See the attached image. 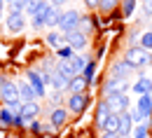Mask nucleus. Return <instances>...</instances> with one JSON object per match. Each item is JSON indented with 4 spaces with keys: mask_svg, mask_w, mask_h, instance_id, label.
<instances>
[{
    "mask_svg": "<svg viewBox=\"0 0 152 138\" xmlns=\"http://www.w3.org/2000/svg\"><path fill=\"white\" fill-rule=\"evenodd\" d=\"M124 59L129 61L133 68H148V66H152V52L143 49L140 45H138V47H133V45H131V47L126 49Z\"/></svg>",
    "mask_w": 152,
    "mask_h": 138,
    "instance_id": "obj_1",
    "label": "nucleus"
},
{
    "mask_svg": "<svg viewBox=\"0 0 152 138\" xmlns=\"http://www.w3.org/2000/svg\"><path fill=\"white\" fill-rule=\"evenodd\" d=\"M80 19H82V14H80L77 9H66V12L61 14V21H58V31H63V33L77 31Z\"/></svg>",
    "mask_w": 152,
    "mask_h": 138,
    "instance_id": "obj_2",
    "label": "nucleus"
},
{
    "mask_svg": "<svg viewBox=\"0 0 152 138\" xmlns=\"http://www.w3.org/2000/svg\"><path fill=\"white\" fill-rule=\"evenodd\" d=\"M103 99H110L115 94H126L129 91V82L126 80H117V77H110L105 84H103Z\"/></svg>",
    "mask_w": 152,
    "mask_h": 138,
    "instance_id": "obj_3",
    "label": "nucleus"
},
{
    "mask_svg": "<svg viewBox=\"0 0 152 138\" xmlns=\"http://www.w3.org/2000/svg\"><path fill=\"white\" fill-rule=\"evenodd\" d=\"M0 99L5 101V103L19 101V87H17L14 82H10V80L0 77Z\"/></svg>",
    "mask_w": 152,
    "mask_h": 138,
    "instance_id": "obj_4",
    "label": "nucleus"
},
{
    "mask_svg": "<svg viewBox=\"0 0 152 138\" xmlns=\"http://www.w3.org/2000/svg\"><path fill=\"white\" fill-rule=\"evenodd\" d=\"M5 26H7L10 33H21V31L26 28V14H23V12H7Z\"/></svg>",
    "mask_w": 152,
    "mask_h": 138,
    "instance_id": "obj_5",
    "label": "nucleus"
},
{
    "mask_svg": "<svg viewBox=\"0 0 152 138\" xmlns=\"http://www.w3.org/2000/svg\"><path fill=\"white\" fill-rule=\"evenodd\" d=\"M26 82L33 87V91H35L38 99H42V96L47 94V82H45V77L40 75L38 70H28V73H26Z\"/></svg>",
    "mask_w": 152,
    "mask_h": 138,
    "instance_id": "obj_6",
    "label": "nucleus"
},
{
    "mask_svg": "<svg viewBox=\"0 0 152 138\" xmlns=\"http://www.w3.org/2000/svg\"><path fill=\"white\" fill-rule=\"evenodd\" d=\"M108 101V105H110V112L113 115H122V112H129V96L126 94H115V96H110Z\"/></svg>",
    "mask_w": 152,
    "mask_h": 138,
    "instance_id": "obj_7",
    "label": "nucleus"
},
{
    "mask_svg": "<svg viewBox=\"0 0 152 138\" xmlns=\"http://www.w3.org/2000/svg\"><path fill=\"white\" fill-rule=\"evenodd\" d=\"M63 35H66V45L73 47L75 54H77V52H82V49L87 47V42H89V38H87L82 31H70V33H63Z\"/></svg>",
    "mask_w": 152,
    "mask_h": 138,
    "instance_id": "obj_8",
    "label": "nucleus"
},
{
    "mask_svg": "<svg viewBox=\"0 0 152 138\" xmlns=\"http://www.w3.org/2000/svg\"><path fill=\"white\" fill-rule=\"evenodd\" d=\"M87 105H89V96H87L84 91H82V94H70V99H68V110H70L73 115L84 112Z\"/></svg>",
    "mask_w": 152,
    "mask_h": 138,
    "instance_id": "obj_9",
    "label": "nucleus"
},
{
    "mask_svg": "<svg viewBox=\"0 0 152 138\" xmlns=\"http://www.w3.org/2000/svg\"><path fill=\"white\" fill-rule=\"evenodd\" d=\"M49 7H52V2H47V0H42L40 2V7L35 9V14H33V19H31V26L40 31V28H45V17H47V12H49Z\"/></svg>",
    "mask_w": 152,
    "mask_h": 138,
    "instance_id": "obj_10",
    "label": "nucleus"
},
{
    "mask_svg": "<svg viewBox=\"0 0 152 138\" xmlns=\"http://www.w3.org/2000/svg\"><path fill=\"white\" fill-rule=\"evenodd\" d=\"M110 115H113V112H110V105H108V101L103 99L98 105H96V129L103 131V126H105V122H108Z\"/></svg>",
    "mask_w": 152,
    "mask_h": 138,
    "instance_id": "obj_11",
    "label": "nucleus"
},
{
    "mask_svg": "<svg viewBox=\"0 0 152 138\" xmlns=\"http://www.w3.org/2000/svg\"><path fill=\"white\" fill-rule=\"evenodd\" d=\"M133 70H136V68H133L131 63H129L126 59H122V61H117V63L113 66V75H110V77H117V80H126V77H129V75L133 73Z\"/></svg>",
    "mask_w": 152,
    "mask_h": 138,
    "instance_id": "obj_12",
    "label": "nucleus"
},
{
    "mask_svg": "<svg viewBox=\"0 0 152 138\" xmlns=\"http://www.w3.org/2000/svg\"><path fill=\"white\" fill-rule=\"evenodd\" d=\"M140 115L145 119H150V115H152V94H145V96H138V103L133 105Z\"/></svg>",
    "mask_w": 152,
    "mask_h": 138,
    "instance_id": "obj_13",
    "label": "nucleus"
},
{
    "mask_svg": "<svg viewBox=\"0 0 152 138\" xmlns=\"http://www.w3.org/2000/svg\"><path fill=\"white\" fill-rule=\"evenodd\" d=\"M40 115V105L38 101H28V103H21V117L26 122H33Z\"/></svg>",
    "mask_w": 152,
    "mask_h": 138,
    "instance_id": "obj_14",
    "label": "nucleus"
},
{
    "mask_svg": "<svg viewBox=\"0 0 152 138\" xmlns=\"http://www.w3.org/2000/svg\"><path fill=\"white\" fill-rule=\"evenodd\" d=\"M131 131H133V119L129 112H122L119 115V129H117V134L124 138V136H131Z\"/></svg>",
    "mask_w": 152,
    "mask_h": 138,
    "instance_id": "obj_15",
    "label": "nucleus"
},
{
    "mask_svg": "<svg viewBox=\"0 0 152 138\" xmlns=\"http://www.w3.org/2000/svg\"><path fill=\"white\" fill-rule=\"evenodd\" d=\"M133 91H136L138 96L152 94V77H148V75H140V77H138V82L133 84Z\"/></svg>",
    "mask_w": 152,
    "mask_h": 138,
    "instance_id": "obj_16",
    "label": "nucleus"
},
{
    "mask_svg": "<svg viewBox=\"0 0 152 138\" xmlns=\"http://www.w3.org/2000/svg\"><path fill=\"white\" fill-rule=\"evenodd\" d=\"M96 28H98V19H96V17H82V19H80V26H77V31H82L87 38L94 33Z\"/></svg>",
    "mask_w": 152,
    "mask_h": 138,
    "instance_id": "obj_17",
    "label": "nucleus"
},
{
    "mask_svg": "<svg viewBox=\"0 0 152 138\" xmlns=\"http://www.w3.org/2000/svg\"><path fill=\"white\" fill-rule=\"evenodd\" d=\"M17 87H19V101H21V103H28V101H35V99H38L35 91H33V87H31L26 80H21Z\"/></svg>",
    "mask_w": 152,
    "mask_h": 138,
    "instance_id": "obj_18",
    "label": "nucleus"
},
{
    "mask_svg": "<svg viewBox=\"0 0 152 138\" xmlns=\"http://www.w3.org/2000/svg\"><path fill=\"white\" fill-rule=\"evenodd\" d=\"M61 14L63 12H58V7H49V12H47V17H45V28H58V21H61Z\"/></svg>",
    "mask_w": 152,
    "mask_h": 138,
    "instance_id": "obj_19",
    "label": "nucleus"
},
{
    "mask_svg": "<svg viewBox=\"0 0 152 138\" xmlns=\"http://www.w3.org/2000/svg\"><path fill=\"white\" fill-rule=\"evenodd\" d=\"M66 119H68V110H63V108H54V110H52V115H49V122H52V126H54V129L63 126V124H66Z\"/></svg>",
    "mask_w": 152,
    "mask_h": 138,
    "instance_id": "obj_20",
    "label": "nucleus"
},
{
    "mask_svg": "<svg viewBox=\"0 0 152 138\" xmlns=\"http://www.w3.org/2000/svg\"><path fill=\"white\" fill-rule=\"evenodd\" d=\"M91 59V56H87V54H73L70 56V66H73V70H75V75H82V70H84V66H87V61Z\"/></svg>",
    "mask_w": 152,
    "mask_h": 138,
    "instance_id": "obj_21",
    "label": "nucleus"
},
{
    "mask_svg": "<svg viewBox=\"0 0 152 138\" xmlns=\"http://www.w3.org/2000/svg\"><path fill=\"white\" fill-rule=\"evenodd\" d=\"M136 7H138V2H136V0H119L122 19H131L133 14H136Z\"/></svg>",
    "mask_w": 152,
    "mask_h": 138,
    "instance_id": "obj_22",
    "label": "nucleus"
},
{
    "mask_svg": "<svg viewBox=\"0 0 152 138\" xmlns=\"http://www.w3.org/2000/svg\"><path fill=\"white\" fill-rule=\"evenodd\" d=\"M47 45L56 52V49H61V47H66V35H63V33H54V31H52V33H47Z\"/></svg>",
    "mask_w": 152,
    "mask_h": 138,
    "instance_id": "obj_23",
    "label": "nucleus"
},
{
    "mask_svg": "<svg viewBox=\"0 0 152 138\" xmlns=\"http://www.w3.org/2000/svg\"><path fill=\"white\" fill-rule=\"evenodd\" d=\"M87 87H89V84H87V80L82 77V75H75V77L68 82V89H70V94H82Z\"/></svg>",
    "mask_w": 152,
    "mask_h": 138,
    "instance_id": "obj_24",
    "label": "nucleus"
},
{
    "mask_svg": "<svg viewBox=\"0 0 152 138\" xmlns=\"http://www.w3.org/2000/svg\"><path fill=\"white\" fill-rule=\"evenodd\" d=\"M56 70L61 73V75H63V77H68V80L75 77V70H73L70 61H58V63H56Z\"/></svg>",
    "mask_w": 152,
    "mask_h": 138,
    "instance_id": "obj_25",
    "label": "nucleus"
},
{
    "mask_svg": "<svg viewBox=\"0 0 152 138\" xmlns=\"http://www.w3.org/2000/svg\"><path fill=\"white\" fill-rule=\"evenodd\" d=\"M94 75H96V61L89 59V61H87V66H84V70H82V77L87 80V84H91Z\"/></svg>",
    "mask_w": 152,
    "mask_h": 138,
    "instance_id": "obj_26",
    "label": "nucleus"
},
{
    "mask_svg": "<svg viewBox=\"0 0 152 138\" xmlns=\"http://www.w3.org/2000/svg\"><path fill=\"white\" fill-rule=\"evenodd\" d=\"M117 7H119V0H101V2H98V9H101L103 14H113Z\"/></svg>",
    "mask_w": 152,
    "mask_h": 138,
    "instance_id": "obj_27",
    "label": "nucleus"
},
{
    "mask_svg": "<svg viewBox=\"0 0 152 138\" xmlns=\"http://www.w3.org/2000/svg\"><path fill=\"white\" fill-rule=\"evenodd\" d=\"M131 134H133V138H150V124H148V122H143V124H136Z\"/></svg>",
    "mask_w": 152,
    "mask_h": 138,
    "instance_id": "obj_28",
    "label": "nucleus"
},
{
    "mask_svg": "<svg viewBox=\"0 0 152 138\" xmlns=\"http://www.w3.org/2000/svg\"><path fill=\"white\" fill-rule=\"evenodd\" d=\"M117 129H119V115H110L108 122H105V126H103V131H115L117 134ZM101 131V134H103Z\"/></svg>",
    "mask_w": 152,
    "mask_h": 138,
    "instance_id": "obj_29",
    "label": "nucleus"
},
{
    "mask_svg": "<svg viewBox=\"0 0 152 138\" xmlns=\"http://www.w3.org/2000/svg\"><path fill=\"white\" fill-rule=\"evenodd\" d=\"M12 124H14V115L7 108H2L0 110V126H12Z\"/></svg>",
    "mask_w": 152,
    "mask_h": 138,
    "instance_id": "obj_30",
    "label": "nucleus"
},
{
    "mask_svg": "<svg viewBox=\"0 0 152 138\" xmlns=\"http://www.w3.org/2000/svg\"><path fill=\"white\" fill-rule=\"evenodd\" d=\"M140 47L148 49V52H152V31H145V33L140 35Z\"/></svg>",
    "mask_w": 152,
    "mask_h": 138,
    "instance_id": "obj_31",
    "label": "nucleus"
},
{
    "mask_svg": "<svg viewBox=\"0 0 152 138\" xmlns=\"http://www.w3.org/2000/svg\"><path fill=\"white\" fill-rule=\"evenodd\" d=\"M73 54H75V49H73V47H68V45H66V47H61V49H56V56L61 61H68Z\"/></svg>",
    "mask_w": 152,
    "mask_h": 138,
    "instance_id": "obj_32",
    "label": "nucleus"
},
{
    "mask_svg": "<svg viewBox=\"0 0 152 138\" xmlns=\"http://www.w3.org/2000/svg\"><path fill=\"white\" fill-rule=\"evenodd\" d=\"M40 2H42V0H26V12H23V14H31V17H33L35 9L40 7Z\"/></svg>",
    "mask_w": 152,
    "mask_h": 138,
    "instance_id": "obj_33",
    "label": "nucleus"
},
{
    "mask_svg": "<svg viewBox=\"0 0 152 138\" xmlns=\"http://www.w3.org/2000/svg\"><path fill=\"white\" fill-rule=\"evenodd\" d=\"M10 12H26V0H14L10 5Z\"/></svg>",
    "mask_w": 152,
    "mask_h": 138,
    "instance_id": "obj_34",
    "label": "nucleus"
},
{
    "mask_svg": "<svg viewBox=\"0 0 152 138\" xmlns=\"http://www.w3.org/2000/svg\"><path fill=\"white\" fill-rule=\"evenodd\" d=\"M5 108H7L12 115H21V101H14V103H5Z\"/></svg>",
    "mask_w": 152,
    "mask_h": 138,
    "instance_id": "obj_35",
    "label": "nucleus"
},
{
    "mask_svg": "<svg viewBox=\"0 0 152 138\" xmlns=\"http://www.w3.org/2000/svg\"><path fill=\"white\" fill-rule=\"evenodd\" d=\"M28 124H31V131H33V134H42V131H45V126L40 124L38 119H33V122H28Z\"/></svg>",
    "mask_w": 152,
    "mask_h": 138,
    "instance_id": "obj_36",
    "label": "nucleus"
},
{
    "mask_svg": "<svg viewBox=\"0 0 152 138\" xmlns=\"http://www.w3.org/2000/svg\"><path fill=\"white\" fill-rule=\"evenodd\" d=\"M143 12H145V17L152 14V0H143Z\"/></svg>",
    "mask_w": 152,
    "mask_h": 138,
    "instance_id": "obj_37",
    "label": "nucleus"
},
{
    "mask_svg": "<svg viewBox=\"0 0 152 138\" xmlns=\"http://www.w3.org/2000/svg\"><path fill=\"white\" fill-rule=\"evenodd\" d=\"M101 138H122V136H119V134H115V131H103Z\"/></svg>",
    "mask_w": 152,
    "mask_h": 138,
    "instance_id": "obj_38",
    "label": "nucleus"
},
{
    "mask_svg": "<svg viewBox=\"0 0 152 138\" xmlns=\"http://www.w3.org/2000/svg\"><path fill=\"white\" fill-rule=\"evenodd\" d=\"M98 2H101V0H84V5H87L89 9H96V7H98Z\"/></svg>",
    "mask_w": 152,
    "mask_h": 138,
    "instance_id": "obj_39",
    "label": "nucleus"
},
{
    "mask_svg": "<svg viewBox=\"0 0 152 138\" xmlns=\"http://www.w3.org/2000/svg\"><path fill=\"white\" fill-rule=\"evenodd\" d=\"M49 101H52V103H58V101H61V91H54V94L49 96Z\"/></svg>",
    "mask_w": 152,
    "mask_h": 138,
    "instance_id": "obj_40",
    "label": "nucleus"
},
{
    "mask_svg": "<svg viewBox=\"0 0 152 138\" xmlns=\"http://www.w3.org/2000/svg\"><path fill=\"white\" fill-rule=\"evenodd\" d=\"M49 2H52L54 7H61V5H66V0H49Z\"/></svg>",
    "mask_w": 152,
    "mask_h": 138,
    "instance_id": "obj_41",
    "label": "nucleus"
},
{
    "mask_svg": "<svg viewBox=\"0 0 152 138\" xmlns=\"http://www.w3.org/2000/svg\"><path fill=\"white\" fill-rule=\"evenodd\" d=\"M2 5H5V0H0V21H2Z\"/></svg>",
    "mask_w": 152,
    "mask_h": 138,
    "instance_id": "obj_42",
    "label": "nucleus"
},
{
    "mask_svg": "<svg viewBox=\"0 0 152 138\" xmlns=\"http://www.w3.org/2000/svg\"><path fill=\"white\" fill-rule=\"evenodd\" d=\"M5 2H10V5H12V2H14V0H5Z\"/></svg>",
    "mask_w": 152,
    "mask_h": 138,
    "instance_id": "obj_43",
    "label": "nucleus"
},
{
    "mask_svg": "<svg viewBox=\"0 0 152 138\" xmlns=\"http://www.w3.org/2000/svg\"><path fill=\"white\" fill-rule=\"evenodd\" d=\"M124 138H129V136H124Z\"/></svg>",
    "mask_w": 152,
    "mask_h": 138,
    "instance_id": "obj_44",
    "label": "nucleus"
}]
</instances>
